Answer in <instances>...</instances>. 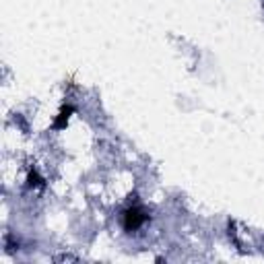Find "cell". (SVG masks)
<instances>
[{
  "mask_svg": "<svg viewBox=\"0 0 264 264\" xmlns=\"http://www.w3.org/2000/svg\"><path fill=\"white\" fill-rule=\"evenodd\" d=\"M72 114H74V108H72L70 103L62 105L60 112H58V116L54 118V122H52V130H66V126H68Z\"/></svg>",
  "mask_w": 264,
  "mask_h": 264,
  "instance_id": "7a4b0ae2",
  "label": "cell"
},
{
  "mask_svg": "<svg viewBox=\"0 0 264 264\" xmlns=\"http://www.w3.org/2000/svg\"><path fill=\"white\" fill-rule=\"evenodd\" d=\"M147 221H149V213L143 206H128L122 213V225H124V229L128 233L141 229Z\"/></svg>",
  "mask_w": 264,
  "mask_h": 264,
  "instance_id": "6da1fadb",
  "label": "cell"
},
{
  "mask_svg": "<svg viewBox=\"0 0 264 264\" xmlns=\"http://www.w3.org/2000/svg\"><path fill=\"white\" fill-rule=\"evenodd\" d=\"M27 188H39V190L46 188V180L39 175V171L35 167H31L27 173Z\"/></svg>",
  "mask_w": 264,
  "mask_h": 264,
  "instance_id": "3957f363",
  "label": "cell"
}]
</instances>
